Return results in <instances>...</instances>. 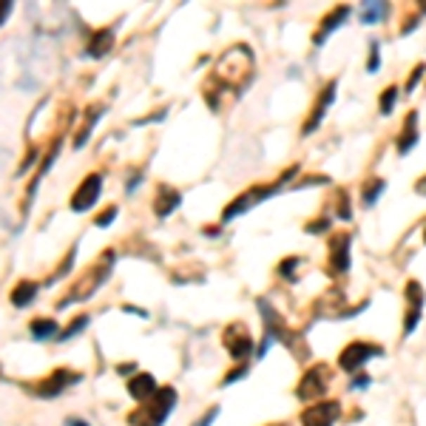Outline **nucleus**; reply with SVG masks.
<instances>
[{
	"instance_id": "nucleus-20",
	"label": "nucleus",
	"mask_w": 426,
	"mask_h": 426,
	"mask_svg": "<svg viewBox=\"0 0 426 426\" xmlns=\"http://www.w3.org/2000/svg\"><path fill=\"white\" fill-rule=\"evenodd\" d=\"M100 114H103V105H91V108H89V114H86V117H89V122H83V128H80V131H77V136H75V146H77V148H80L83 142L89 139V134H91V125L100 120Z\"/></svg>"
},
{
	"instance_id": "nucleus-9",
	"label": "nucleus",
	"mask_w": 426,
	"mask_h": 426,
	"mask_svg": "<svg viewBox=\"0 0 426 426\" xmlns=\"http://www.w3.org/2000/svg\"><path fill=\"white\" fill-rule=\"evenodd\" d=\"M406 302H409V313H406V324H404V335H409L418 321H420V310H423V293H420V284L409 281L406 284Z\"/></svg>"
},
{
	"instance_id": "nucleus-8",
	"label": "nucleus",
	"mask_w": 426,
	"mask_h": 426,
	"mask_svg": "<svg viewBox=\"0 0 426 426\" xmlns=\"http://www.w3.org/2000/svg\"><path fill=\"white\" fill-rule=\"evenodd\" d=\"M100 191H103L100 174H89V176L83 179V185L77 188V193L71 196V207H75V210H89V207L100 199Z\"/></svg>"
},
{
	"instance_id": "nucleus-31",
	"label": "nucleus",
	"mask_w": 426,
	"mask_h": 426,
	"mask_svg": "<svg viewBox=\"0 0 426 426\" xmlns=\"http://www.w3.org/2000/svg\"><path fill=\"white\" fill-rule=\"evenodd\" d=\"M65 426H89V423H86V420H77V418H71Z\"/></svg>"
},
{
	"instance_id": "nucleus-33",
	"label": "nucleus",
	"mask_w": 426,
	"mask_h": 426,
	"mask_svg": "<svg viewBox=\"0 0 426 426\" xmlns=\"http://www.w3.org/2000/svg\"><path fill=\"white\" fill-rule=\"evenodd\" d=\"M273 426H288V423H273Z\"/></svg>"
},
{
	"instance_id": "nucleus-23",
	"label": "nucleus",
	"mask_w": 426,
	"mask_h": 426,
	"mask_svg": "<svg viewBox=\"0 0 426 426\" xmlns=\"http://www.w3.org/2000/svg\"><path fill=\"white\" fill-rule=\"evenodd\" d=\"M370 185H373V188H367V193H364L367 205H373V202H375V196H378V193H384V185H387V182H384V179H375V182H370Z\"/></svg>"
},
{
	"instance_id": "nucleus-6",
	"label": "nucleus",
	"mask_w": 426,
	"mask_h": 426,
	"mask_svg": "<svg viewBox=\"0 0 426 426\" xmlns=\"http://www.w3.org/2000/svg\"><path fill=\"white\" fill-rule=\"evenodd\" d=\"M324 392H327V370H324V364H318V367H313V370L304 373L296 395H299L302 401H316V398H321Z\"/></svg>"
},
{
	"instance_id": "nucleus-10",
	"label": "nucleus",
	"mask_w": 426,
	"mask_h": 426,
	"mask_svg": "<svg viewBox=\"0 0 426 426\" xmlns=\"http://www.w3.org/2000/svg\"><path fill=\"white\" fill-rule=\"evenodd\" d=\"M157 389H160V387H157L154 375H148V373H139V375H134V378L128 381V395L136 398L139 404H146L148 398H154Z\"/></svg>"
},
{
	"instance_id": "nucleus-18",
	"label": "nucleus",
	"mask_w": 426,
	"mask_h": 426,
	"mask_svg": "<svg viewBox=\"0 0 426 426\" xmlns=\"http://www.w3.org/2000/svg\"><path fill=\"white\" fill-rule=\"evenodd\" d=\"M347 15H349V9H347V6H341V9H335V12H330V15H327V20L321 23L324 29H321V32L316 34V43H324V37H327V34H330L333 29H338V26H341V23L347 20Z\"/></svg>"
},
{
	"instance_id": "nucleus-16",
	"label": "nucleus",
	"mask_w": 426,
	"mask_h": 426,
	"mask_svg": "<svg viewBox=\"0 0 426 426\" xmlns=\"http://www.w3.org/2000/svg\"><path fill=\"white\" fill-rule=\"evenodd\" d=\"M114 46V32L111 29H100L91 34V43H89V54L91 57H103L105 51H111Z\"/></svg>"
},
{
	"instance_id": "nucleus-14",
	"label": "nucleus",
	"mask_w": 426,
	"mask_h": 426,
	"mask_svg": "<svg viewBox=\"0 0 426 426\" xmlns=\"http://www.w3.org/2000/svg\"><path fill=\"white\" fill-rule=\"evenodd\" d=\"M37 290H40V284H37V281H29V278L18 281V288L12 290V304H15V307H29V304H32V299L37 296Z\"/></svg>"
},
{
	"instance_id": "nucleus-24",
	"label": "nucleus",
	"mask_w": 426,
	"mask_h": 426,
	"mask_svg": "<svg viewBox=\"0 0 426 426\" xmlns=\"http://www.w3.org/2000/svg\"><path fill=\"white\" fill-rule=\"evenodd\" d=\"M395 97H398V89H387V91H384V100H381V111H384V114H389V111H392Z\"/></svg>"
},
{
	"instance_id": "nucleus-30",
	"label": "nucleus",
	"mask_w": 426,
	"mask_h": 426,
	"mask_svg": "<svg viewBox=\"0 0 426 426\" xmlns=\"http://www.w3.org/2000/svg\"><path fill=\"white\" fill-rule=\"evenodd\" d=\"M367 384H370V378H367V375H361V378H355V381H352V387H349V389H359V387H367Z\"/></svg>"
},
{
	"instance_id": "nucleus-29",
	"label": "nucleus",
	"mask_w": 426,
	"mask_h": 426,
	"mask_svg": "<svg viewBox=\"0 0 426 426\" xmlns=\"http://www.w3.org/2000/svg\"><path fill=\"white\" fill-rule=\"evenodd\" d=\"M9 12H12V4H0V23L9 18Z\"/></svg>"
},
{
	"instance_id": "nucleus-5",
	"label": "nucleus",
	"mask_w": 426,
	"mask_h": 426,
	"mask_svg": "<svg viewBox=\"0 0 426 426\" xmlns=\"http://www.w3.org/2000/svg\"><path fill=\"white\" fill-rule=\"evenodd\" d=\"M222 341H225V349L233 355V359H247L253 352V338H250V330L239 321H233L225 333H222Z\"/></svg>"
},
{
	"instance_id": "nucleus-21",
	"label": "nucleus",
	"mask_w": 426,
	"mask_h": 426,
	"mask_svg": "<svg viewBox=\"0 0 426 426\" xmlns=\"http://www.w3.org/2000/svg\"><path fill=\"white\" fill-rule=\"evenodd\" d=\"M384 12H387V6H381V4H364V9L359 12V18L364 23H375V20L384 18Z\"/></svg>"
},
{
	"instance_id": "nucleus-25",
	"label": "nucleus",
	"mask_w": 426,
	"mask_h": 426,
	"mask_svg": "<svg viewBox=\"0 0 426 426\" xmlns=\"http://www.w3.org/2000/svg\"><path fill=\"white\" fill-rule=\"evenodd\" d=\"M114 219H117V207H108V210H103L100 217L94 219V225H100V228H103V225H111Z\"/></svg>"
},
{
	"instance_id": "nucleus-4",
	"label": "nucleus",
	"mask_w": 426,
	"mask_h": 426,
	"mask_svg": "<svg viewBox=\"0 0 426 426\" xmlns=\"http://www.w3.org/2000/svg\"><path fill=\"white\" fill-rule=\"evenodd\" d=\"M80 381H83V375H80V373H71V370H65V367H57L49 378L37 381L32 392H34V395H40V398H54V395L65 392L68 387H75V384H80Z\"/></svg>"
},
{
	"instance_id": "nucleus-27",
	"label": "nucleus",
	"mask_w": 426,
	"mask_h": 426,
	"mask_svg": "<svg viewBox=\"0 0 426 426\" xmlns=\"http://www.w3.org/2000/svg\"><path fill=\"white\" fill-rule=\"evenodd\" d=\"M378 68V43H370V71Z\"/></svg>"
},
{
	"instance_id": "nucleus-15",
	"label": "nucleus",
	"mask_w": 426,
	"mask_h": 426,
	"mask_svg": "<svg viewBox=\"0 0 426 426\" xmlns=\"http://www.w3.org/2000/svg\"><path fill=\"white\" fill-rule=\"evenodd\" d=\"M179 191H174V188H168V185H160V191H157V202H154V207H157V213L160 217H168V213L179 205Z\"/></svg>"
},
{
	"instance_id": "nucleus-34",
	"label": "nucleus",
	"mask_w": 426,
	"mask_h": 426,
	"mask_svg": "<svg viewBox=\"0 0 426 426\" xmlns=\"http://www.w3.org/2000/svg\"><path fill=\"white\" fill-rule=\"evenodd\" d=\"M423 239H426V233H423Z\"/></svg>"
},
{
	"instance_id": "nucleus-28",
	"label": "nucleus",
	"mask_w": 426,
	"mask_h": 426,
	"mask_svg": "<svg viewBox=\"0 0 426 426\" xmlns=\"http://www.w3.org/2000/svg\"><path fill=\"white\" fill-rule=\"evenodd\" d=\"M242 375H247V367H239L236 373H231V375L225 378V384H233V381H236V378H242Z\"/></svg>"
},
{
	"instance_id": "nucleus-13",
	"label": "nucleus",
	"mask_w": 426,
	"mask_h": 426,
	"mask_svg": "<svg viewBox=\"0 0 426 426\" xmlns=\"http://www.w3.org/2000/svg\"><path fill=\"white\" fill-rule=\"evenodd\" d=\"M330 250H333V267L338 270V273H344L347 267H349V236H335L333 239V245H330Z\"/></svg>"
},
{
	"instance_id": "nucleus-32",
	"label": "nucleus",
	"mask_w": 426,
	"mask_h": 426,
	"mask_svg": "<svg viewBox=\"0 0 426 426\" xmlns=\"http://www.w3.org/2000/svg\"><path fill=\"white\" fill-rule=\"evenodd\" d=\"M418 193H426V176L418 182Z\"/></svg>"
},
{
	"instance_id": "nucleus-26",
	"label": "nucleus",
	"mask_w": 426,
	"mask_h": 426,
	"mask_svg": "<svg viewBox=\"0 0 426 426\" xmlns=\"http://www.w3.org/2000/svg\"><path fill=\"white\" fill-rule=\"evenodd\" d=\"M217 415H219V406H213V409H207V412H205V418H202V420H196L193 426H210L213 420H217Z\"/></svg>"
},
{
	"instance_id": "nucleus-17",
	"label": "nucleus",
	"mask_w": 426,
	"mask_h": 426,
	"mask_svg": "<svg viewBox=\"0 0 426 426\" xmlns=\"http://www.w3.org/2000/svg\"><path fill=\"white\" fill-rule=\"evenodd\" d=\"M415 125H418V114H409V117H406V131L401 134V142H398V151H401V154H409V151L415 148V142H418Z\"/></svg>"
},
{
	"instance_id": "nucleus-19",
	"label": "nucleus",
	"mask_w": 426,
	"mask_h": 426,
	"mask_svg": "<svg viewBox=\"0 0 426 426\" xmlns=\"http://www.w3.org/2000/svg\"><path fill=\"white\" fill-rule=\"evenodd\" d=\"M51 335H57V321H51V318H34L32 321V338L34 341H49Z\"/></svg>"
},
{
	"instance_id": "nucleus-7",
	"label": "nucleus",
	"mask_w": 426,
	"mask_h": 426,
	"mask_svg": "<svg viewBox=\"0 0 426 426\" xmlns=\"http://www.w3.org/2000/svg\"><path fill=\"white\" fill-rule=\"evenodd\" d=\"M338 401H318L310 409L302 412V423L304 426H333L338 420Z\"/></svg>"
},
{
	"instance_id": "nucleus-12",
	"label": "nucleus",
	"mask_w": 426,
	"mask_h": 426,
	"mask_svg": "<svg viewBox=\"0 0 426 426\" xmlns=\"http://www.w3.org/2000/svg\"><path fill=\"white\" fill-rule=\"evenodd\" d=\"M335 89H338V83H335V80H333V83H327V89L321 91V100H318L316 111L310 114V120H307V125H304V134H310L313 128H318V122H321V117H324L327 105H330V103H333V97H335Z\"/></svg>"
},
{
	"instance_id": "nucleus-22",
	"label": "nucleus",
	"mask_w": 426,
	"mask_h": 426,
	"mask_svg": "<svg viewBox=\"0 0 426 426\" xmlns=\"http://www.w3.org/2000/svg\"><path fill=\"white\" fill-rule=\"evenodd\" d=\"M89 321H91L89 316H77L75 321H71V327H68V330H63V333H60V341H68L71 335H77L80 330H86V327H89Z\"/></svg>"
},
{
	"instance_id": "nucleus-1",
	"label": "nucleus",
	"mask_w": 426,
	"mask_h": 426,
	"mask_svg": "<svg viewBox=\"0 0 426 426\" xmlns=\"http://www.w3.org/2000/svg\"><path fill=\"white\" fill-rule=\"evenodd\" d=\"M111 264H114V253L111 250H105L89 270H86V276L83 278H77L75 284H71V290L65 293V299H60L57 302V307L63 310V307H68V304H75V302H86V299H91L97 290H100V284L108 278V273H111Z\"/></svg>"
},
{
	"instance_id": "nucleus-3",
	"label": "nucleus",
	"mask_w": 426,
	"mask_h": 426,
	"mask_svg": "<svg viewBox=\"0 0 426 426\" xmlns=\"http://www.w3.org/2000/svg\"><path fill=\"white\" fill-rule=\"evenodd\" d=\"M375 355H384V349L375 347V344H367V341H352V344H347V347L341 349L338 367H341L344 373H359V370H364V364H367L370 359H375Z\"/></svg>"
},
{
	"instance_id": "nucleus-2",
	"label": "nucleus",
	"mask_w": 426,
	"mask_h": 426,
	"mask_svg": "<svg viewBox=\"0 0 426 426\" xmlns=\"http://www.w3.org/2000/svg\"><path fill=\"white\" fill-rule=\"evenodd\" d=\"M176 401H179V395L174 387H160L154 398H148L136 412L128 415V423L131 426H162L168 420L171 409L176 406Z\"/></svg>"
},
{
	"instance_id": "nucleus-11",
	"label": "nucleus",
	"mask_w": 426,
	"mask_h": 426,
	"mask_svg": "<svg viewBox=\"0 0 426 426\" xmlns=\"http://www.w3.org/2000/svg\"><path fill=\"white\" fill-rule=\"evenodd\" d=\"M273 191H276V188H253L247 196H239V199L225 210V219H233V217H239L242 210H250L256 202H262V199H264V196H270Z\"/></svg>"
}]
</instances>
